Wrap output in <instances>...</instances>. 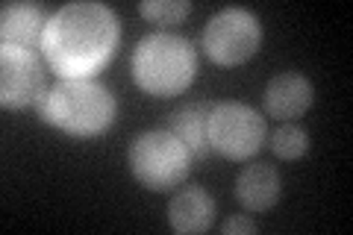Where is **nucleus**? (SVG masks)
Returning <instances> with one entry per match:
<instances>
[{
    "label": "nucleus",
    "instance_id": "obj_1",
    "mask_svg": "<svg viewBox=\"0 0 353 235\" xmlns=\"http://www.w3.org/2000/svg\"><path fill=\"white\" fill-rule=\"evenodd\" d=\"M118 39L121 24L112 9L80 0L48 18L41 50L62 80H92L112 59Z\"/></svg>",
    "mask_w": 353,
    "mask_h": 235
},
{
    "label": "nucleus",
    "instance_id": "obj_2",
    "mask_svg": "<svg viewBox=\"0 0 353 235\" xmlns=\"http://www.w3.org/2000/svg\"><path fill=\"white\" fill-rule=\"evenodd\" d=\"M36 112L44 124L74 139H92L112 127L118 103L112 92L94 80H59L39 97Z\"/></svg>",
    "mask_w": 353,
    "mask_h": 235
},
{
    "label": "nucleus",
    "instance_id": "obj_3",
    "mask_svg": "<svg viewBox=\"0 0 353 235\" xmlns=\"http://www.w3.org/2000/svg\"><path fill=\"white\" fill-rule=\"evenodd\" d=\"M197 53L192 41L174 32H150L132 50V80L153 97H171L192 85Z\"/></svg>",
    "mask_w": 353,
    "mask_h": 235
},
{
    "label": "nucleus",
    "instance_id": "obj_4",
    "mask_svg": "<svg viewBox=\"0 0 353 235\" xmlns=\"http://www.w3.org/2000/svg\"><path fill=\"white\" fill-rule=\"evenodd\" d=\"M132 176L150 192H171L189 176L192 153L171 130H148L127 150Z\"/></svg>",
    "mask_w": 353,
    "mask_h": 235
},
{
    "label": "nucleus",
    "instance_id": "obj_5",
    "mask_svg": "<svg viewBox=\"0 0 353 235\" xmlns=\"http://www.w3.org/2000/svg\"><path fill=\"white\" fill-rule=\"evenodd\" d=\"M262 44V27L259 18L241 6L221 9L218 15L209 18L203 30V50L215 65L236 68L245 65Z\"/></svg>",
    "mask_w": 353,
    "mask_h": 235
},
{
    "label": "nucleus",
    "instance_id": "obj_6",
    "mask_svg": "<svg viewBox=\"0 0 353 235\" xmlns=\"http://www.w3.org/2000/svg\"><path fill=\"white\" fill-rule=\"evenodd\" d=\"M265 136H268L265 118L248 103H239V100L215 103L212 115H209V144L215 153L233 162H241L256 153Z\"/></svg>",
    "mask_w": 353,
    "mask_h": 235
},
{
    "label": "nucleus",
    "instance_id": "obj_7",
    "mask_svg": "<svg viewBox=\"0 0 353 235\" xmlns=\"http://www.w3.org/2000/svg\"><path fill=\"white\" fill-rule=\"evenodd\" d=\"M44 88L41 62L32 50L0 48V103L6 109H24L39 103Z\"/></svg>",
    "mask_w": 353,
    "mask_h": 235
},
{
    "label": "nucleus",
    "instance_id": "obj_8",
    "mask_svg": "<svg viewBox=\"0 0 353 235\" xmlns=\"http://www.w3.org/2000/svg\"><path fill=\"white\" fill-rule=\"evenodd\" d=\"M315 100V88L297 71H283L265 88V112L277 121H297Z\"/></svg>",
    "mask_w": 353,
    "mask_h": 235
},
{
    "label": "nucleus",
    "instance_id": "obj_9",
    "mask_svg": "<svg viewBox=\"0 0 353 235\" xmlns=\"http://www.w3.org/2000/svg\"><path fill=\"white\" fill-rule=\"evenodd\" d=\"M215 221V197L201 185L180 188L168 203V223L180 235L206 232Z\"/></svg>",
    "mask_w": 353,
    "mask_h": 235
},
{
    "label": "nucleus",
    "instance_id": "obj_10",
    "mask_svg": "<svg viewBox=\"0 0 353 235\" xmlns=\"http://www.w3.org/2000/svg\"><path fill=\"white\" fill-rule=\"evenodd\" d=\"M44 27H48V21H44L41 6L36 3H6L0 9V41H3V48H41Z\"/></svg>",
    "mask_w": 353,
    "mask_h": 235
},
{
    "label": "nucleus",
    "instance_id": "obj_11",
    "mask_svg": "<svg viewBox=\"0 0 353 235\" xmlns=\"http://www.w3.org/2000/svg\"><path fill=\"white\" fill-rule=\"evenodd\" d=\"M215 103L212 100H194L185 103L180 112L171 115V132L189 147L192 159H209L212 144H209V115H212Z\"/></svg>",
    "mask_w": 353,
    "mask_h": 235
},
{
    "label": "nucleus",
    "instance_id": "obj_12",
    "mask_svg": "<svg viewBox=\"0 0 353 235\" xmlns=\"http://www.w3.org/2000/svg\"><path fill=\"white\" fill-rule=\"evenodd\" d=\"M236 197L248 212H268L280 200V174L268 162L248 165L236 180Z\"/></svg>",
    "mask_w": 353,
    "mask_h": 235
},
{
    "label": "nucleus",
    "instance_id": "obj_13",
    "mask_svg": "<svg viewBox=\"0 0 353 235\" xmlns=\"http://www.w3.org/2000/svg\"><path fill=\"white\" fill-rule=\"evenodd\" d=\"M271 150L277 159H285V162H294L309 150V132L294 124V121H283V127L271 136Z\"/></svg>",
    "mask_w": 353,
    "mask_h": 235
},
{
    "label": "nucleus",
    "instance_id": "obj_14",
    "mask_svg": "<svg viewBox=\"0 0 353 235\" xmlns=\"http://www.w3.org/2000/svg\"><path fill=\"white\" fill-rule=\"evenodd\" d=\"M139 12L148 21H153V24L171 27V24H180V21L192 12V3L189 0H141Z\"/></svg>",
    "mask_w": 353,
    "mask_h": 235
},
{
    "label": "nucleus",
    "instance_id": "obj_15",
    "mask_svg": "<svg viewBox=\"0 0 353 235\" xmlns=\"http://www.w3.org/2000/svg\"><path fill=\"white\" fill-rule=\"evenodd\" d=\"M221 229H224V235H239V232H259V227H256V221H250L248 215H233V218H227L224 221V227H221Z\"/></svg>",
    "mask_w": 353,
    "mask_h": 235
}]
</instances>
